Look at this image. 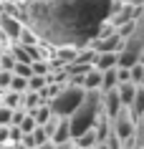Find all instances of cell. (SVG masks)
Here are the masks:
<instances>
[{"mask_svg":"<svg viewBox=\"0 0 144 149\" xmlns=\"http://www.w3.org/2000/svg\"><path fill=\"white\" fill-rule=\"evenodd\" d=\"M106 0H31L25 18L35 36L56 40L58 46H76L99 31Z\"/></svg>","mask_w":144,"mask_h":149,"instance_id":"obj_1","label":"cell"},{"mask_svg":"<svg viewBox=\"0 0 144 149\" xmlns=\"http://www.w3.org/2000/svg\"><path fill=\"white\" fill-rule=\"evenodd\" d=\"M83 94H86L83 86H76V84L73 86H63L51 96L48 109H51V114H56V116H71L73 111L79 109V104L83 101Z\"/></svg>","mask_w":144,"mask_h":149,"instance_id":"obj_2","label":"cell"},{"mask_svg":"<svg viewBox=\"0 0 144 149\" xmlns=\"http://www.w3.org/2000/svg\"><path fill=\"white\" fill-rule=\"evenodd\" d=\"M116 126H114V134H116V139L119 141H127V139H134V121L136 119L131 116V111H119V114H116Z\"/></svg>","mask_w":144,"mask_h":149,"instance_id":"obj_3","label":"cell"},{"mask_svg":"<svg viewBox=\"0 0 144 149\" xmlns=\"http://www.w3.org/2000/svg\"><path fill=\"white\" fill-rule=\"evenodd\" d=\"M20 20L18 18H13V15H8V13H0V31L5 33L8 38H13V40H18V36H20Z\"/></svg>","mask_w":144,"mask_h":149,"instance_id":"obj_4","label":"cell"},{"mask_svg":"<svg viewBox=\"0 0 144 149\" xmlns=\"http://www.w3.org/2000/svg\"><path fill=\"white\" fill-rule=\"evenodd\" d=\"M71 139V126H68V116H58L56 121V129L51 134V141L53 144H61V141H68Z\"/></svg>","mask_w":144,"mask_h":149,"instance_id":"obj_5","label":"cell"},{"mask_svg":"<svg viewBox=\"0 0 144 149\" xmlns=\"http://www.w3.org/2000/svg\"><path fill=\"white\" fill-rule=\"evenodd\" d=\"M94 61H96V68H99V71L114 68V66L119 63V51H99Z\"/></svg>","mask_w":144,"mask_h":149,"instance_id":"obj_6","label":"cell"},{"mask_svg":"<svg viewBox=\"0 0 144 149\" xmlns=\"http://www.w3.org/2000/svg\"><path fill=\"white\" fill-rule=\"evenodd\" d=\"M136 18V10L131 8V3H124V5H119V10L114 13L111 10V25L116 28V25H121V23H127V20H134Z\"/></svg>","mask_w":144,"mask_h":149,"instance_id":"obj_7","label":"cell"},{"mask_svg":"<svg viewBox=\"0 0 144 149\" xmlns=\"http://www.w3.org/2000/svg\"><path fill=\"white\" fill-rule=\"evenodd\" d=\"M136 88L139 86H136L134 81H121V84H116V94H119V99H121V106H129V104H131Z\"/></svg>","mask_w":144,"mask_h":149,"instance_id":"obj_8","label":"cell"},{"mask_svg":"<svg viewBox=\"0 0 144 149\" xmlns=\"http://www.w3.org/2000/svg\"><path fill=\"white\" fill-rule=\"evenodd\" d=\"M104 101H106V114L114 119L121 111V99H119V94H116V88H109V91H106Z\"/></svg>","mask_w":144,"mask_h":149,"instance_id":"obj_9","label":"cell"},{"mask_svg":"<svg viewBox=\"0 0 144 149\" xmlns=\"http://www.w3.org/2000/svg\"><path fill=\"white\" fill-rule=\"evenodd\" d=\"M96 51H121L124 48V38H121L119 33H111V38L101 40V43H94Z\"/></svg>","mask_w":144,"mask_h":149,"instance_id":"obj_10","label":"cell"},{"mask_svg":"<svg viewBox=\"0 0 144 149\" xmlns=\"http://www.w3.org/2000/svg\"><path fill=\"white\" fill-rule=\"evenodd\" d=\"M81 86L83 88H99L101 86V71L99 68H88L83 73V79H81Z\"/></svg>","mask_w":144,"mask_h":149,"instance_id":"obj_11","label":"cell"},{"mask_svg":"<svg viewBox=\"0 0 144 149\" xmlns=\"http://www.w3.org/2000/svg\"><path fill=\"white\" fill-rule=\"evenodd\" d=\"M116 84H119V76H116V66H114V68L101 71V86H99V88L109 91V88H116Z\"/></svg>","mask_w":144,"mask_h":149,"instance_id":"obj_12","label":"cell"},{"mask_svg":"<svg viewBox=\"0 0 144 149\" xmlns=\"http://www.w3.org/2000/svg\"><path fill=\"white\" fill-rule=\"evenodd\" d=\"M129 111H131V116H142L144 114V88H136V94H134V99H131V104L127 106Z\"/></svg>","mask_w":144,"mask_h":149,"instance_id":"obj_13","label":"cell"},{"mask_svg":"<svg viewBox=\"0 0 144 149\" xmlns=\"http://www.w3.org/2000/svg\"><path fill=\"white\" fill-rule=\"evenodd\" d=\"M76 144H79L81 149H94L96 147V132H94V126H91L88 132L79 134V136H76Z\"/></svg>","mask_w":144,"mask_h":149,"instance_id":"obj_14","label":"cell"},{"mask_svg":"<svg viewBox=\"0 0 144 149\" xmlns=\"http://www.w3.org/2000/svg\"><path fill=\"white\" fill-rule=\"evenodd\" d=\"M46 84H48L46 76H38V73L28 76V91H40V88H46Z\"/></svg>","mask_w":144,"mask_h":149,"instance_id":"obj_15","label":"cell"},{"mask_svg":"<svg viewBox=\"0 0 144 149\" xmlns=\"http://www.w3.org/2000/svg\"><path fill=\"white\" fill-rule=\"evenodd\" d=\"M142 76H144V63H131L129 66V79L134 81V84H142Z\"/></svg>","mask_w":144,"mask_h":149,"instance_id":"obj_16","label":"cell"},{"mask_svg":"<svg viewBox=\"0 0 144 149\" xmlns=\"http://www.w3.org/2000/svg\"><path fill=\"white\" fill-rule=\"evenodd\" d=\"M10 91H20V94H23V91H28V79H23V76H15V73H13V79H10Z\"/></svg>","mask_w":144,"mask_h":149,"instance_id":"obj_17","label":"cell"},{"mask_svg":"<svg viewBox=\"0 0 144 149\" xmlns=\"http://www.w3.org/2000/svg\"><path fill=\"white\" fill-rule=\"evenodd\" d=\"M23 101H25L23 106H25L28 111H31V109H35V106H38V104L43 101V99H40V91H28V96H25Z\"/></svg>","mask_w":144,"mask_h":149,"instance_id":"obj_18","label":"cell"},{"mask_svg":"<svg viewBox=\"0 0 144 149\" xmlns=\"http://www.w3.org/2000/svg\"><path fill=\"white\" fill-rule=\"evenodd\" d=\"M76 56H79V53H76V48H73V46H63V48H61V51H58V61H76Z\"/></svg>","mask_w":144,"mask_h":149,"instance_id":"obj_19","label":"cell"},{"mask_svg":"<svg viewBox=\"0 0 144 149\" xmlns=\"http://www.w3.org/2000/svg\"><path fill=\"white\" fill-rule=\"evenodd\" d=\"M18 38L23 40L20 46H35V43H38V36L33 31H25V28H20V36H18Z\"/></svg>","mask_w":144,"mask_h":149,"instance_id":"obj_20","label":"cell"},{"mask_svg":"<svg viewBox=\"0 0 144 149\" xmlns=\"http://www.w3.org/2000/svg\"><path fill=\"white\" fill-rule=\"evenodd\" d=\"M18 126H20V132H23V134H31L33 129H35V119H33L31 114H25V116L20 119V124H18Z\"/></svg>","mask_w":144,"mask_h":149,"instance_id":"obj_21","label":"cell"},{"mask_svg":"<svg viewBox=\"0 0 144 149\" xmlns=\"http://www.w3.org/2000/svg\"><path fill=\"white\" fill-rule=\"evenodd\" d=\"M31 136H33V141H35V147L43 144V141H48V134H46V129H43L40 124H35V129L31 132Z\"/></svg>","mask_w":144,"mask_h":149,"instance_id":"obj_22","label":"cell"},{"mask_svg":"<svg viewBox=\"0 0 144 149\" xmlns=\"http://www.w3.org/2000/svg\"><path fill=\"white\" fill-rule=\"evenodd\" d=\"M13 73L15 76H23V79H28L33 71H31V63H20V61H15V66H13Z\"/></svg>","mask_w":144,"mask_h":149,"instance_id":"obj_23","label":"cell"},{"mask_svg":"<svg viewBox=\"0 0 144 149\" xmlns=\"http://www.w3.org/2000/svg\"><path fill=\"white\" fill-rule=\"evenodd\" d=\"M13 58L20 63H31V56H28V51H25V46H15L13 48Z\"/></svg>","mask_w":144,"mask_h":149,"instance_id":"obj_24","label":"cell"},{"mask_svg":"<svg viewBox=\"0 0 144 149\" xmlns=\"http://www.w3.org/2000/svg\"><path fill=\"white\" fill-rule=\"evenodd\" d=\"M18 101H23V94H20V91H10V94L5 96V106H10V109L18 106Z\"/></svg>","mask_w":144,"mask_h":149,"instance_id":"obj_25","label":"cell"},{"mask_svg":"<svg viewBox=\"0 0 144 149\" xmlns=\"http://www.w3.org/2000/svg\"><path fill=\"white\" fill-rule=\"evenodd\" d=\"M31 71H33V73H38V76H46V73H48V66L38 58V61H31Z\"/></svg>","mask_w":144,"mask_h":149,"instance_id":"obj_26","label":"cell"},{"mask_svg":"<svg viewBox=\"0 0 144 149\" xmlns=\"http://www.w3.org/2000/svg\"><path fill=\"white\" fill-rule=\"evenodd\" d=\"M10 79H13V71L0 68V88H8L10 86Z\"/></svg>","mask_w":144,"mask_h":149,"instance_id":"obj_27","label":"cell"},{"mask_svg":"<svg viewBox=\"0 0 144 149\" xmlns=\"http://www.w3.org/2000/svg\"><path fill=\"white\" fill-rule=\"evenodd\" d=\"M13 66H15V58H13V53H10V56H0V68L13 71Z\"/></svg>","mask_w":144,"mask_h":149,"instance_id":"obj_28","label":"cell"},{"mask_svg":"<svg viewBox=\"0 0 144 149\" xmlns=\"http://www.w3.org/2000/svg\"><path fill=\"white\" fill-rule=\"evenodd\" d=\"M10 116H13V109L10 106H0V124H10Z\"/></svg>","mask_w":144,"mask_h":149,"instance_id":"obj_29","label":"cell"},{"mask_svg":"<svg viewBox=\"0 0 144 149\" xmlns=\"http://www.w3.org/2000/svg\"><path fill=\"white\" fill-rule=\"evenodd\" d=\"M8 141V124H0V144Z\"/></svg>","mask_w":144,"mask_h":149,"instance_id":"obj_30","label":"cell"},{"mask_svg":"<svg viewBox=\"0 0 144 149\" xmlns=\"http://www.w3.org/2000/svg\"><path fill=\"white\" fill-rule=\"evenodd\" d=\"M35 149H56V144H53V141L48 139V141H43V144H38Z\"/></svg>","mask_w":144,"mask_h":149,"instance_id":"obj_31","label":"cell"},{"mask_svg":"<svg viewBox=\"0 0 144 149\" xmlns=\"http://www.w3.org/2000/svg\"><path fill=\"white\" fill-rule=\"evenodd\" d=\"M56 149H73V147H71V139H68V141H61V144H56Z\"/></svg>","mask_w":144,"mask_h":149,"instance_id":"obj_32","label":"cell"},{"mask_svg":"<svg viewBox=\"0 0 144 149\" xmlns=\"http://www.w3.org/2000/svg\"><path fill=\"white\" fill-rule=\"evenodd\" d=\"M0 149H15V144H8V147H0Z\"/></svg>","mask_w":144,"mask_h":149,"instance_id":"obj_33","label":"cell"},{"mask_svg":"<svg viewBox=\"0 0 144 149\" xmlns=\"http://www.w3.org/2000/svg\"><path fill=\"white\" fill-rule=\"evenodd\" d=\"M142 84H144V76H142Z\"/></svg>","mask_w":144,"mask_h":149,"instance_id":"obj_34","label":"cell"},{"mask_svg":"<svg viewBox=\"0 0 144 149\" xmlns=\"http://www.w3.org/2000/svg\"><path fill=\"white\" fill-rule=\"evenodd\" d=\"M134 149H142V147H134Z\"/></svg>","mask_w":144,"mask_h":149,"instance_id":"obj_35","label":"cell"}]
</instances>
